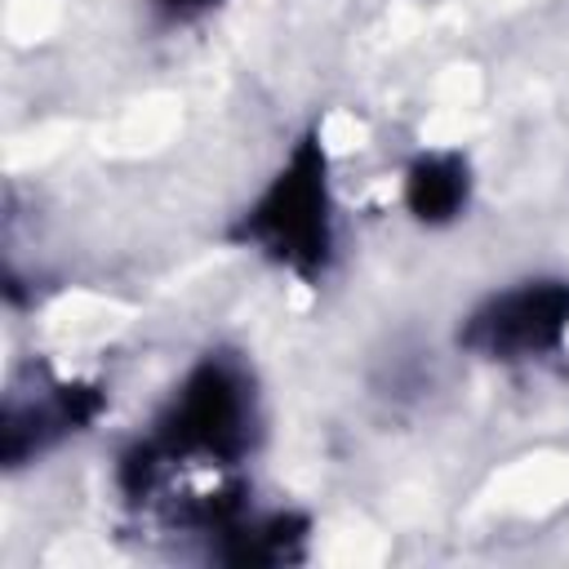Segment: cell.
Returning a JSON list of instances; mask_svg holds the SVG:
<instances>
[{
	"label": "cell",
	"instance_id": "6da1fadb",
	"mask_svg": "<svg viewBox=\"0 0 569 569\" xmlns=\"http://www.w3.org/2000/svg\"><path fill=\"white\" fill-rule=\"evenodd\" d=\"M267 409L253 360L231 342L196 351L111 453V489L129 511H160L182 471L240 476L262 449Z\"/></svg>",
	"mask_w": 569,
	"mask_h": 569
},
{
	"label": "cell",
	"instance_id": "7a4b0ae2",
	"mask_svg": "<svg viewBox=\"0 0 569 569\" xmlns=\"http://www.w3.org/2000/svg\"><path fill=\"white\" fill-rule=\"evenodd\" d=\"M227 244L276 276L320 289L342 258V204L325 124H302L227 222Z\"/></svg>",
	"mask_w": 569,
	"mask_h": 569
},
{
	"label": "cell",
	"instance_id": "3957f363",
	"mask_svg": "<svg viewBox=\"0 0 569 569\" xmlns=\"http://www.w3.org/2000/svg\"><path fill=\"white\" fill-rule=\"evenodd\" d=\"M453 347L498 369L556 360L569 347V276L529 271L493 284L458 316Z\"/></svg>",
	"mask_w": 569,
	"mask_h": 569
},
{
	"label": "cell",
	"instance_id": "277c9868",
	"mask_svg": "<svg viewBox=\"0 0 569 569\" xmlns=\"http://www.w3.org/2000/svg\"><path fill=\"white\" fill-rule=\"evenodd\" d=\"M111 409V391L98 378H67L53 369L13 373L0 405V462L9 476L62 453L89 436Z\"/></svg>",
	"mask_w": 569,
	"mask_h": 569
},
{
	"label": "cell",
	"instance_id": "5b68a950",
	"mask_svg": "<svg viewBox=\"0 0 569 569\" xmlns=\"http://www.w3.org/2000/svg\"><path fill=\"white\" fill-rule=\"evenodd\" d=\"M476 204V164L462 147H418L400 164V209L418 231H449Z\"/></svg>",
	"mask_w": 569,
	"mask_h": 569
},
{
	"label": "cell",
	"instance_id": "8992f818",
	"mask_svg": "<svg viewBox=\"0 0 569 569\" xmlns=\"http://www.w3.org/2000/svg\"><path fill=\"white\" fill-rule=\"evenodd\" d=\"M311 542V516L298 507H249L240 511L222 533L204 542V556L236 569H276L307 560Z\"/></svg>",
	"mask_w": 569,
	"mask_h": 569
},
{
	"label": "cell",
	"instance_id": "52a82bcc",
	"mask_svg": "<svg viewBox=\"0 0 569 569\" xmlns=\"http://www.w3.org/2000/svg\"><path fill=\"white\" fill-rule=\"evenodd\" d=\"M142 4V18L151 31H187V27H200L204 18H213L227 0H138Z\"/></svg>",
	"mask_w": 569,
	"mask_h": 569
}]
</instances>
